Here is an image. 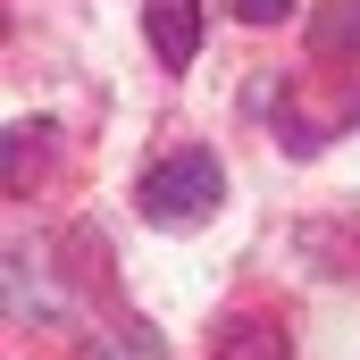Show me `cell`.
Instances as JSON below:
<instances>
[{"instance_id": "obj_1", "label": "cell", "mask_w": 360, "mask_h": 360, "mask_svg": "<svg viewBox=\"0 0 360 360\" xmlns=\"http://www.w3.org/2000/svg\"><path fill=\"white\" fill-rule=\"evenodd\" d=\"M218 193H226V176H218V160H210V151H168V160H151V168H143L134 210H143L151 226L184 235V226L218 218Z\"/></svg>"}, {"instance_id": "obj_2", "label": "cell", "mask_w": 360, "mask_h": 360, "mask_svg": "<svg viewBox=\"0 0 360 360\" xmlns=\"http://www.w3.org/2000/svg\"><path fill=\"white\" fill-rule=\"evenodd\" d=\"M143 34H151L160 68H193V51H201V0H143Z\"/></svg>"}, {"instance_id": "obj_3", "label": "cell", "mask_w": 360, "mask_h": 360, "mask_svg": "<svg viewBox=\"0 0 360 360\" xmlns=\"http://www.w3.org/2000/svg\"><path fill=\"white\" fill-rule=\"evenodd\" d=\"M310 51L319 59H352L360 51V0H335V8L310 17Z\"/></svg>"}, {"instance_id": "obj_4", "label": "cell", "mask_w": 360, "mask_h": 360, "mask_svg": "<svg viewBox=\"0 0 360 360\" xmlns=\"http://www.w3.org/2000/svg\"><path fill=\"white\" fill-rule=\"evenodd\" d=\"M218 360H285V327H269V319H235V327L218 335Z\"/></svg>"}, {"instance_id": "obj_5", "label": "cell", "mask_w": 360, "mask_h": 360, "mask_svg": "<svg viewBox=\"0 0 360 360\" xmlns=\"http://www.w3.org/2000/svg\"><path fill=\"white\" fill-rule=\"evenodd\" d=\"M235 8H243V25H285L293 17V0H235Z\"/></svg>"}]
</instances>
